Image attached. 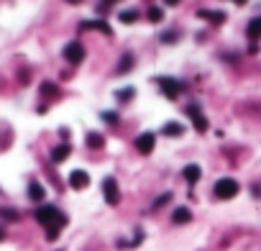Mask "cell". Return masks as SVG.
<instances>
[{
	"instance_id": "obj_1",
	"label": "cell",
	"mask_w": 261,
	"mask_h": 251,
	"mask_svg": "<svg viewBox=\"0 0 261 251\" xmlns=\"http://www.w3.org/2000/svg\"><path fill=\"white\" fill-rule=\"evenodd\" d=\"M36 220L44 225V228H52V225H64L67 223V218H64L59 213V208H54V205H41V208L36 210Z\"/></svg>"
},
{
	"instance_id": "obj_2",
	"label": "cell",
	"mask_w": 261,
	"mask_h": 251,
	"mask_svg": "<svg viewBox=\"0 0 261 251\" xmlns=\"http://www.w3.org/2000/svg\"><path fill=\"white\" fill-rule=\"evenodd\" d=\"M238 182L236 179H230V177H223V179H218L215 182V197H220V200H230V197H236L238 195Z\"/></svg>"
},
{
	"instance_id": "obj_3",
	"label": "cell",
	"mask_w": 261,
	"mask_h": 251,
	"mask_svg": "<svg viewBox=\"0 0 261 251\" xmlns=\"http://www.w3.org/2000/svg\"><path fill=\"white\" fill-rule=\"evenodd\" d=\"M102 195L108 205H118L120 202V190H118V182L116 177H105L102 179Z\"/></svg>"
},
{
	"instance_id": "obj_4",
	"label": "cell",
	"mask_w": 261,
	"mask_h": 251,
	"mask_svg": "<svg viewBox=\"0 0 261 251\" xmlns=\"http://www.w3.org/2000/svg\"><path fill=\"white\" fill-rule=\"evenodd\" d=\"M187 116L192 118V126H194V131L198 133H205L208 131V118L202 116V110H200V105H187Z\"/></svg>"
},
{
	"instance_id": "obj_5",
	"label": "cell",
	"mask_w": 261,
	"mask_h": 251,
	"mask_svg": "<svg viewBox=\"0 0 261 251\" xmlns=\"http://www.w3.org/2000/svg\"><path fill=\"white\" fill-rule=\"evenodd\" d=\"M159 87H162V93L169 100H177V95L182 93V85L177 80H172V77H159Z\"/></svg>"
},
{
	"instance_id": "obj_6",
	"label": "cell",
	"mask_w": 261,
	"mask_h": 251,
	"mask_svg": "<svg viewBox=\"0 0 261 251\" xmlns=\"http://www.w3.org/2000/svg\"><path fill=\"white\" fill-rule=\"evenodd\" d=\"M64 59H67L70 64H80V62L84 59V47H82L80 41L67 44V47H64Z\"/></svg>"
},
{
	"instance_id": "obj_7",
	"label": "cell",
	"mask_w": 261,
	"mask_h": 251,
	"mask_svg": "<svg viewBox=\"0 0 261 251\" xmlns=\"http://www.w3.org/2000/svg\"><path fill=\"white\" fill-rule=\"evenodd\" d=\"M154 144H156V139H154V133H141L138 139H136V149L141 151V154H151L154 151Z\"/></svg>"
},
{
	"instance_id": "obj_8",
	"label": "cell",
	"mask_w": 261,
	"mask_h": 251,
	"mask_svg": "<svg viewBox=\"0 0 261 251\" xmlns=\"http://www.w3.org/2000/svg\"><path fill=\"white\" fill-rule=\"evenodd\" d=\"M70 185H72L74 190H84L87 185H90V174H87L84 169H74V172L70 174Z\"/></svg>"
},
{
	"instance_id": "obj_9",
	"label": "cell",
	"mask_w": 261,
	"mask_h": 251,
	"mask_svg": "<svg viewBox=\"0 0 261 251\" xmlns=\"http://www.w3.org/2000/svg\"><path fill=\"white\" fill-rule=\"evenodd\" d=\"M87 29H90V31H102V34H108V36L113 34L110 26H108L105 21H82V24H80V31H87Z\"/></svg>"
},
{
	"instance_id": "obj_10",
	"label": "cell",
	"mask_w": 261,
	"mask_h": 251,
	"mask_svg": "<svg viewBox=\"0 0 261 251\" xmlns=\"http://www.w3.org/2000/svg\"><path fill=\"white\" fill-rule=\"evenodd\" d=\"M198 18H205V21H210V24H223L226 13L223 11H208V8H202V11H198Z\"/></svg>"
},
{
	"instance_id": "obj_11",
	"label": "cell",
	"mask_w": 261,
	"mask_h": 251,
	"mask_svg": "<svg viewBox=\"0 0 261 251\" xmlns=\"http://www.w3.org/2000/svg\"><path fill=\"white\" fill-rule=\"evenodd\" d=\"M28 197L36 200V202H41L44 197H46V190H44L41 182H31V185H28Z\"/></svg>"
},
{
	"instance_id": "obj_12",
	"label": "cell",
	"mask_w": 261,
	"mask_h": 251,
	"mask_svg": "<svg viewBox=\"0 0 261 251\" xmlns=\"http://www.w3.org/2000/svg\"><path fill=\"white\" fill-rule=\"evenodd\" d=\"M70 151H72V149H70V144H62V146H56V149L52 151V162H54V164H62L64 159L70 156Z\"/></svg>"
},
{
	"instance_id": "obj_13",
	"label": "cell",
	"mask_w": 261,
	"mask_h": 251,
	"mask_svg": "<svg viewBox=\"0 0 261 251\" xmlns=\"http://www.w3.org/2000/svg\"><path fill=\"white\" fill-rule=\"evenodd\" d=\"M182 174H184V179L190 182V185H194V182H198V179H200V174H202V169H200L198 164H187Z\"/></svg>"
},
{
	"instance_id": "obj_14",
	"label": "cell",
	"mask_w": 261,
	"mask_h": 251,
	"mask_svg": "<svg viewBox=\"0 0 261 251\" xmlns=\"http://www.w3.org/2000/svg\"><path fill=\"white\" fill-rule=\"evenodd\" d=\"M246 34H248V39H251V41H256V39L261 36V16H258V18H254L251 24L246 26Z\"/></svg>"
},
{
	"instance_id": "obj_15",
	"label": "cell",
	"mask_w": 261,
	"mask_h": 251,
	"mask_svg": "<svg viewBox=\"0 0 261 251\" xmlns=\"http://www.w3.org/2000/svg\"><path fill=\"white\" fill-rule=\"evenodd\" d=\"M87 146L90 149H102L105 146V136L102 133H87Z\"/></svg>"
},
{
	"instance_id": "obj_16",
	"label": "cell",
	"mask_w": 261,
	"mask_h": 251,
	"mask_svg": "<svg viewBox=\"0 0 261 251\" xmlns=\"http://www.w3.org/2000/svg\"><path fill=\"white\" fill-rule=\"evenodd\" d=\"M172 220H174V223H190V220H192L190 208H177V210H174V215H172Z\"/></svg>"
},
{
	"instance_id": "obj_17",
	"label": "cell",
	"mask_w": 261,
	"mask_h": 251,
	"mask_svg": "<svg viewBox=\"0 0 261 251\" xmlns=\"http://www.w3.org/2000/svg\"><path fill=\"white\" fill-rule=\"evenodd\" d=\"M184 133V128L180 126V123H164V136H172V139H174V136H182Z\"/></svg>"
},
{
	"instance_id": "obj_18",
	"label": "cell",
	"mask_w": 261,
	"mask_h": 251,
	"mask_svg": "<svg viewBox=\"0 0 261 251\" xmlns=\"http://www.w3.org/2000/svg\"><path fill=\"white\" fill-rule=\"evenodd\" d=\"M130 67H134V54H126V57L118 62V75H126V72H130Z\"/></svg>"
},
{
	"instance_id": "obj_19",
	"label": "cell",
	"mask_w": 261,
	"mask_h": 251,
	"mask_svg": "<svg viewBox=\"0 0 261 251\" xmlns=\"http://www.w3.org/2000/svg\"><path fill=\"white\" fill-rule=\"evenodd\" d=\"M134 21H138V11L130 8V11H123L120 13V24H134Z\"/></svg>"
},
{
	"instance_id": "obj_20",
	"label": "cell",
	"mask_w": 261,
	"mask_h": 251,
	"mask_svg": "<svg viewBox=\"0 0 261 251\" xmlns=\"http://www.w3.org/2000/svg\"><path fill=\"white\" fill-rule=\"evenodd\" d=\"M146 16H148L151 24H159V21L164 18V11H162V8H148V13H146Z\"/></svg>"
},
{
	"instance_id": "obj_21",
	"label": "cell",
	"mask_w": 261,
	"mask_h": 251,
	"mask_svg": "<svg viewBox=\"0 0 261 251\" xmlns=\"http://www.w3.org/2000/svg\"><path fill=\"white\" fill-rule=\"evenodd\" d=\"M134 93H136L134 87H126V90H120V93H118V100H120V103H128L130 98H134Z\"/></svg>"
},
{
	"instance_id": "obj_22",
	"label": "cell",
	"mask_w": 261,
	"mask_h": 251,
	"mask_svg": "<svg viewBox=\"0 0 261 251\" xmlns=\"http://www.w3.org/2000/svg\"><path fill=\"white\" fill-rule=\"evenodd\" d=\"M0 215L6 220H18V210H13V208H0Z\"/></svg>"
},
{
	"instance_id": "obj_23",
	"label": "cell",
	"mask_w": 261,
	"mask_h": 251,
	"mask_svg": "<svg viewBox=\"0 0 261 251\" xmlns=\"http://www.w3.org/2000/svg\"><path fill=\"white\" fill-rule=\"evenodd\" d=\"M41 93L44 95H56V85L54 82H41Z\"/></svg>"
},
{
	"instance_id": "obj_24",
	"label": "cell",
	"mask_w": 261,
	"mask_h": 251,
	"mask_svg": "<svg viewBox=\"0 0 261 251\" xmlns=\"http://www.w3.org/2000/svg\"><path fill=\"white\" fill-rule=\"evenodd\" d=\"M100 116H102V121H108V123H118V116H116L113 110H105V113H100Z\"/></svg>"
},
{
	"instance_id": "obj_25",
	"label": "cell",
	"mask_w": 261,
	"mask_h": 251,
	"mask_svg": "<svg viewBox=\"0 0 261 251\" xmlns=\"http://www.w3.org/2000/svg\"><path fill=\"white\" fill-rule=\"evenodd\" d=\"M46 238H49V241H56V238H59V225L46 228Z\"/></svg>"
},
{
	"instance_id": "obj_26",
	"label": "cell",
	"mask_w": 261,
	"mask_h": 251,
	"mask_svg": "<svg viewBox=\"0 0 261 251\" xmlns=\"http://www.w3.org/2000/svg\"><path fill=\"white\" fill-rule=\"evenodd\" d=\"M159 39H162V41H164V44H174V41H177V39H180V36H177V34H174V31H172V34H162V36H159Z\"/></svg>"
},
{
	"instance_id": "obj_27",
	"label": "cell",
	"mask_w": 261,
	"mask_h": 251,
	"mask_svg": "<svg viewBox=\"0 0 261 251\" xmlns=\"http://www.w3.org/2000/svg\"><path fill=\"white\" fill-rule=\"evenodd\" d=\"M169 200H172V192H164V195L154 202V208H159V205H164V202H169Z\"/></svg>"
},
{
	"instance_id": "obj_28",
	"label": "cell",
	"mask_w": 261,
	"mask_h": 251,
	"mask_svg": "<svg viewBox=\"0 0 261 251\" xmlns=\"http://www.w3.org/2000/svg\"><path fill=\"white\" fill-rule=\"evenodd\" d=\"M164 6H180V0H164Z\"/></svg>"
},
{
	"instance_id": "obj_29",
	"label": "cell",
	"mask_w": 261,
	"mask_h": 251,
	"mask_svg": "<svg viewBox=\"0 0 261 251\" xmlns=\"http://www.w3.org/2000/svg\"><path fill=\"white\" fill-rule=\"evenodd\" d=\"M3 238H6V228H3V225H0V241H3Z\"/></svg>"
},
{
	"instance_id": "obj_30",
	"label": "cell",
	"mask_w": 261,
	"mask_h": 251,
	"mask_svg": "<svg viewBox=\"0 0 261 251\" xmlns=\"http://www.w3.org/2000/svg\"><path fill=\"white\" fill-rule=\"evenodd\" d=\"M67 3H70V6H80V3H82V0H67Z\"/></svg>"
},
{
	"instance_id": "obj_31",
	"label": "cell",
	"mask_w": 261,
	"mask_h": 251,
	"mask_svg": "<svg viewBox=\"0 0 261 251\" xmlns=\"http://www.w3.org/2000/svg\"><path fill=\"white\" fill-rule=\"evenodd\" d=\"M233 3H238V6H244V3H246V0H233Z\"/></svg>"
},
{
	"instance_id": "obj_32",
	"label": "cell",
	"mask_w": 261,
	"mask_h": 251,
	"mask_svg": "<svg viewBox=\"0 0 261 251\" xmlns=\"http://www.w3.org/2000/svg\"><path fill=\"white\" fill-rule=\"evenodd\" d=\"M105 3H116V0H105Z\"/></svg>"
}]
</instances>
